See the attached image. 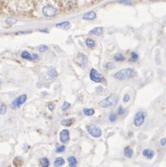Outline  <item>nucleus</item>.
Instances as JSON below:
<instances>
[{"label": "nucleus", "mask_w": 166, "mask_h": 167, "mask_svg": "<svg viewBox=\"0 0 166 167\" xmlns=\"http://www.w3.org/2000/svg\"><path fill=\"white\" fill-rule=\"evenodd\" d=\"M136 75V71L131 67H128V68H124L118 72H116L115 74V78L118 80H128V78H133Z\"/></svg>", "instance_id": "1"}, {"label": "nucleus", "mask_w": 166, "mask_h": 167, "mask_svg": "<svg viewBox=\"0 0 166 167\" xmlns=\"http://www.w3.org/2000/svg\"><path fill=\"white\" fill-rule=\"evenodd\" d=\"M117 102H118V96L113 93V94H110L107 98H105V99L101 101L100 102V106H102V108L113 107L117 104Z\"/></svg>", "instance_id": "2"}, {"label": "nucleus", "mask_w": 166, "mask_h": 167, "mask_svg": "<svg viewBox=\"0 0 166 167\" xmlns=\"http://www.w3.org/2000/svg\"><path fill=\"white\" fill-rule=\"evenodd\" d=\"M42 13L43 15L46 18H52V17H55L57 14V9L54 6H52V5H46V6L43 8Z\"/></svg>", "instance_id": "3"}, {"label": "nucleus", "mask_w": 166, "mask_h": 167, "mask_svg": "<svg viewBox=\"0 0 166 167\" xmlns=\"http://www.w3.org/2000/svg\"><path fill=\"white\" fill-rule=\"evenodd\" d=\"M146 119V113L143 111H139L136 113L134 116V125L136 126H141L145 122Z\"/></svg>", "instance_id": "4"}, {"label": "nucleus", "mask_w": 166, "mask_h": 167, "mask_svg": "<svg viewBox=\"0 0 166 167\" xmlns=\"http://www.w3.org/2000/svg\"><path fill=\"white\" fill-rule=\"evenodd\" d=\"M86 129L88 131V133H89L91 136H92L93 137H100L102 136V130L100 127H98L95 125H88L86 126Z\"/></svg>", "instance_id": "5"}, {"label": "nucleus", "mask_w": 166, "mask_h": 167, "mask_svg": "<svg viewBox=\"0 0 166 167\" xmlns=\"http://www.w3.org/2000/svg\"><path fill=\"white\" fill-rule=\"evenodd\" d=\"M74 62L78 66L81 67H86L88 66V57L82 53H79L74 58Z\"/></svg>", "instance_id": "6"}, {"label": "nucleus", "mask_w": 166, "mask_h": 167, "mask_svg": "<svg viewBox=\"0 0 166 167\" xmlns=\"http://www.w3.org/2000/svg\"><path fill=\"white\" fill-rule=\"evenodd\" d=\"M27 100V95L26 94H22V95H19V97H17L15 100H14L12 102H11V108L12 109H17V108L21 107L24 102H26Z\"/></svg>", "instance_id": "7"}, {"label": "nucleus", "mask_w": 166, "mask_h": 167, "mask_svg": "<svg viewBox=\"0 0 166 167\" xmlns=\"http://www.w3.org/2000/svg\"><path fill=\"white\" fill-rule=\"evenodd\" d=\"M90 78L92 81L97 82V83L102 82V80H104V77H102V75L100 74V73L96 69H94V68H92V69L90 71Z\"/></svg>", "instance_id": "8"}, {"label": "nucleus", "mask_w": 166, "mask_h": 167, "mask_svg": "<svg viewBox=\"0 0 166 167\" xmlns=\"http://www.w3.org/2000/svg\"><path fill=\"white\" fill-rule=\"evenodd\" d=\"M69 131H68L67 129H64L62 130L60 132L59 134V140L60 141L62 142V143H67V142H68V140H69Z\"/></svg>", "instance_id": "9"}, {"label": "nucleus", "mask_w": 166, "mask_h": 167, "mask_svg": "<svg viewBox=\"0 0 166 167\" xmlns=\"http://www.w3.org/2000/svg\"><path fill=\"white\" fill-rule=\"evenodd\" d=\"M83 19L85 21H93V19H96V13L94 11H90V12H87L86 14L83 15Z\"/></svg>", "instance_id": "10"}, {"label": "nucleus", "mask_w": 166, "mask_h": 167, "mask_svg": "<svg viewBox=\"0 0 166 167\" xmlns=\"http://www.w3.org/2000/svg\"><path fill=\"white\" fill-rule=\"evenodd\" d=\"M102 32H104V28H102V27H96L94 29H92L91 31H90L89 34H91V35L99 36V35H101V34H102Z\"/></svg>", "instance_id": "11"}, {"label": "nucleus", "mask_w": 166, "mask_h": 167, "mask_svg": "<svg viewBox=\"0 0 166 167\" xmlns=\"http://www.w3.org/2000/svg\"><path fill=\"white\" fill-rule=\"evenodd\" d=\"M142 154L144 157H146L147 159H152L153 156H154V151L150 150V149H145L143 151H142Z\"/></svg>", "instance_id": "12"}, {"label": "nucleus", "mask_w": 166, "mask_h": 167, "mask_svg": "<svg viewBox=\"0 0 166 167\" xmlns=\"http://www.w3.org/2000/svg\"><path fill=\"white\" fill-rule=\"evenodd\" d=\"M65 164V160L62 157H58L55 161H54V166L55 167H61Z\"/></svg>", "instance_id": "13"}, {"label": "nucleus", "mask_w": 166, "mask_h": 167, "mask_svg": "<svg viewBox=\"0 0 166 167\" xmlns=\"http://www.w3.org/2000/svg\"><path fill=\"white\" fill-rule=\"evenodd\" d=\"M67 162L69 164V167H77L78 161L74 156H69L67 158Z\"/></svg>", "instance_id": "14"}, {"label": "nucleus", "mask_w": 166, "mask_h": 167, "mask_svg": "<svg viewBox=\"0 0 166 167\" xmlns=\"http://www.w3.org/2000/svg\"><path fill=\"white\" fill-rule=\"evenodd\" d=\"M124 154L126 157H128V158H131V157L133 156L134 152H133V150L130 148V147H126L125 150H124Z\"/></svg>", "instance_id": "15"}, {"label": "nucleus", "mask_w": 166, "mask_h": 167, "mask_svg": "<svg viewBox=\"0 0 166 167\" xmlns=\"http://www.w3.org/2000/svg\"><path fill=\"white\" fill-rule=\"evenodd\" d=\"M57 28H60V29H65V30H67V29L70 28V22L68 21H64V22H61V23H57L56 25Z\"/></svg>", "instance_id": "16"}, {"label": "nucleus", "mask_w": 166, "mask_h": 167, "mask_svg": "<svg viewBox=\"0 0 166 167\" xmlns=\"http://www.w3.org/2000/svg\"><path fill=\"white\" fill-rule=\"evenodd\" d=\"M48 77H49L51 80H54L55 78H56L57 76V72L56 70V68H54V67H51L49 70H48Z\"/></svg>", "instance_id": "17"}, {"label": "nucleus", "mask_w": 166, "mask_h": 167, "mask_svg": "<svg viewBox=\"0 0 166 167\" xmlns=\"http://www.w3.org/2000/svg\"><path fill=\"white\" fill-rule=\"evenodd\" d=\"M49 165H50V162L47 158H45V157L40 160V166L41 167H49Z\"/></svg>", "instance_id": "18"}, {"label": "nucleus", "mask_w": 166, "mask_h": 167, "mask_svg": "<svg viewBox=\"0 0 166 167\" xmlns=\"http://www.w3.org/2000/svg\"><path fill=\"white\" fill-rule=\"evenodd\" d=\"M82 112L85 115H88V116L93 115L94 113H95V111L93 109H91V108H84V109L82 110Z\"/></svg>", "instance_id": "19"}, {"label": "nucleus", "mask_w": 166, "mask_h": 167, "mask_svg": "<svg viewBox=\"0 0 166 167\" xmlns=\"http://www.w3.org/2000/svg\"><path fill=\"white\" fill-rule=\"evenodd\" d=\"M21 57L23 58V59H25V60L32 61V55L29 52H27V51H23L21 53Z\"/></svg>", "instance_id": "20"}, {"label": "nucleus", "mask_w": 166, "mask_h": 167, "mask_svg": "<svg viewBox=\"0 0 166 167\" xmlns=\"http://www.w3.org/2000/svg\"><path fill=\"white\" fill-rule=\"evenodd\" d=\"M73 122H74V119H64L61 121V124L64 126H70Z\"/></svg>", "instance_id": "21"}, {"label": "nucleus", "mask_w": 166, "mask_h": 167, "mask_svg": "<svg viewBox=\"0 0 166 167\" xmlns=\"http://www.w3.org/2000/svg\"><path fill=\"white\" fill-rule=\"evenodd\" d=\"M114 59H115V61L120 62V61H124L126 59V57L124 55H122V54H116V55L114 56Z\"/></svg>", "instance_id": "22"}, {"label": "nucleus", "mask_w": 166, "mask_h": 167, "mask_svg": "<svg viewBox=\"0 0 166 167\" xmlns=\"http://www.w3.org/2000/svg\"><path fill=\"white\" fill-rule=\"evenodd\" d=\"M86 45L89 48H93L95 46V42L91 39H87L86 40Z\"/></svg>", "instance_id": "23"}, {"label": "nucleus", "mask_w": 166, "mask_h": 167, "mask_svg": "<svg viewBox=\"0 0 166 167\" xmlns=\"http://www.w3.org/2000/svg\"><path fill=\"white\" fill-rule=\"evenodd\" d=\"M138 59H139L138 54L135 53V52L131 53V57L129 58V61H130V62H137V60H138Z\"/></svg>", "instance_id": "24"}, {"label": "nucleus", "mask_w": 166, "mask_h": 167, "mask_svg": "<svg viewBox=\"0 0 166 167\" xmlns=\"http://www.w3.org/2000/svg\"><path fill=\"white\" fill-rule=\"evenodd\" d=\"M69 108H70V104H69V102H64V104H63V105H62V107H61V109H62L63 112H66V111H67L68 109H69Z\"/></svg>", "instance_id": "25"}, {"label": "nucleus", "mask_w": 166, "mask_h": 167, "mask_svg": "<svg viewBox=\"0 0 166 167\" xmlns=\"http://www.w3.org/2000/svg\"><path fill=\"white\" fill-rule=\"evenodd\" d=\"M6 112H7V105L5 104H2L0 105V115L6 114Z\"/></svg>", "instance_id": "26"}, {"label": "nucleus", "mask_w": 166, "mask_h": 167, "mask_svg": "<svg viewBox=\"0 0 166 167\" xmlns=\"http://www.w3.org/2000/svg\"><path fill=\"white\" fill-rule=\"evenodd\" d=\"M38 50L40 51L41 53H45L48 50V47L45 45H41L40 46L38 47Z\"/></svg>", "instance_id": "27"}, {"label": "nucleus", "mask_w": 166, "mask_h": 167, "mask_svg": "<svg viewBox=\"0 0 166 167\" xmlns=\"http://www.w3.org/2000/svg\"><path fill=\"white\" fill-rule=\"evenodd\" d=\"M66 150V147L64 145L62 146H58L57 148L56 149V152H57V153H61V152H64Z\"/></svg>", "instance_id": "28"}, {"label": "nucleus", "mask_w": 166, "mask_h": 167, "mask_svg": "<svg viewBox=\"0 0 166 167\" xmlns=\"http://www.w3.org/2000/svg\"><path fill=\"white\" fill-rule=\"evenodd\" d=\"M109 120L111 122H115L116 120V115H115V113H111L109 115Z\"/></svg>", "instance_id": "29"}, {"label": "nucleus", "mask_w": 166, "mask_h": 167, "mask_svg": "<svg viewBox=\"0 0 166 167\" xmlns=\"http://www.w3.org/2000/svg\"><path fill=\"white\" fill-rule=\"evenodd\" d=\"M6 22H7L8 24H9V25H12V24H15V23L17 22V21H16V19H14L8 18V19H7Z\"/></svg>", "instance_id": "30"}, {"label": "nucleus", "mask_w": 166, "mask_h": 167, "mask_svg": "<svg viewBox=\"0 0 166 167\" xmlns=\"http://www.w3.org/2000/svg\"><path fill=\"white\" fill-rule=\"evenodd\" d=\"M125 113H126V109L122 106H120L118 108V110H117V114L118 115H123V114H125Z\"/></svg>", "instance_id": "31"}, {"label": "nucleus", "mask_w": 166, "mask_h": 167, "mask_svg": "<svg viewBox=\"0 0 166 167\" xmlns=\"http://www.w3.org/2000/svg\"><path fill=\"white\" fill-rule=\"evenodd\" d=\"M114 67H115V65L113 63H107L106 65H105V67L107 68V69H112V68H114Z\"/></svg>", "instance_id": "32"}, {"label": "nucleus", "mask_w": 166, "mask_h": 167, "mask_svg": "<svg viewBox=\"0 0 166 167\" xmlns=\"http://www.w3.org/2000/svg\"><path fill=\"white\" fill-rule=\"evenodd\" d=\"M129 100H130V95L129 94H125L124 95V98H123V101L125 102H129Z\"/></svg>", "instance_id": "33"}, {"label": "nucleus", "mask_w": 166, "mask_h": 167, "mask_svg": "<svg viewBox=\"0 0 166 167\" xmlns=\"http://www.w3.org/2000/svg\"><path fill=\"white\" fill-rule=\"evenodd\" d=\"M39 59V56L36 55V54H32V60H38Z\"/></svg>", "instance_id": "34"}, {"label": "nucleus", "mask_w": 166, "mask_h": 167, "mask_svg": "<svg viewBox=\"0 0 166 167\" xmlns=\"http://www.w3.org/2000/svg\"><path fill=\"white\" fill-rule=\"evenodd\" d=\"M165 144H166V139H165V137H163V139H162V140H161V145L165 146Z\"/></svg>", "instance_id": "35"}, {"label": "nucleus", "mask_w": 166, "mask_h": 167, "mask_svg": "<svg viewBox=\"0 0 166 167\" xmlns=\"http://www.w3.org/2000/svg\"><path fill=\"white\" fill-rule=\"evenodd\" d=\"M48 108H49V110H51V111L54 110V104H53V102H50V104H48Z\"/></svg>", "instance_id": "36"}, {"label": "nucleus", "mask_w": 166, "mask_h": 167, "mask_svg": "<svg viewBox=\"0 0 166 167\" xmlns=\"http://www.w3.org/2000/svg\"><path fill=\"white\" fill-rule=\"evenodd\" d=\"M121 3H124V4H131L130 1H125V0H123V1H120Z\"/></svg>", "instance_id": "37"}, {"label": "nucleus", "mask_w": 166, "mask_h": 167, "mask_svg": "<svg viewBox=\"0 0 166 167\" xmlns=\"http://www.w3.org/2000/svg\"><path fill=\"white\" fill-rule=\"evenodd\" d=\"M2 84H3V81H2V80H1V78H0V87L2 86Z\"/></svg>", "instance_id": "38"}]
</instances>
